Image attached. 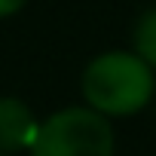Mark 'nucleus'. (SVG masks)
<instances>
[{
  "mask_svg": "<svg viewBox=\"0 0 156 156\" xmlns=\"http://www.w3.org/2000/svg\"><path fill=\"white\" fill-rule=\"evenodd\" d=\"M0 156H6V153H0Z\"/></svg>",
  "mask_w": 156,
  "mask_h": 156,
  "instance_id": "423d86ee",
  "label": "nucleus"
},
{
  "mask_svg": "<svg viewBox=\"0 0 156 156\" xmlns=\"http://www.w3.org/2000/svg\"><path fill=\"white\" fill-rule=\"evenodd\" d=\"M37 119L19 98H0V153L31 150L37 138Z\"/></svg>",
  "mask_w": 156,
  "mask_h": 156,
  "instance_id": "7ed1b4c3",
  "label": "nucleus"
},
{
  "mask_svg": "<svg viewBox=\"0 0 156 156\" xmlns=\"http://www.w3.org/2000/svg\"><path fill=\"white\" fill-rule=\"evenodd\" d=\"M83 95L101 116H132L153 95V67L135 52H104L83 70Z\"/></svg>",
  "mask_w": 156,
  "mask_h": 156,
  "instance_id": "f257e3e1",
  "label": "nucleus"
},
{
  "mask_svg": "<svg viewBox=\"0 0 156 156\" xmlns=\"http://www.w3.org/2000/svg\"><path fill=\"white\" fill-rule=\"evenodd\" d=\"M135 55L156 67V9L144 12L135 28Z\"/></svg>",
  "mask_w": 156,
  "mask_h": 156,
  "instance_id": "20e7f679",
  "label": "nucleus"
},
{
  "mask_svg": "<svg viewBox=\"0 0 156 156\" xmlns=\"http://www.w3.org/2000/svg\"><path fill=\"white\" fill-rule=\"evenodd\" d=\"M28 3V0H0V19H6V16H16L22 6Z\"/></svg>",
  "mask_w": 156,
  "mask_h": 156,
  "instance_id": "39448f33",
  "label": "nucleus"
},
{
  "mask_svg": "<svg viewBox=\"0 0 156 156\" xmlns=\"http://www.w3.org/2000/svg\"><path fill=\"white\" fill-rule=\"evenodd\" d=\"M31 156H113L110 122L92 107H64L37 129Z\"/></svg>",
  "mask_w": 156,
  "mask_h": 156,
  "instance_id": "f03ea898",
  "label": "nucleus"
}]
</instances>
